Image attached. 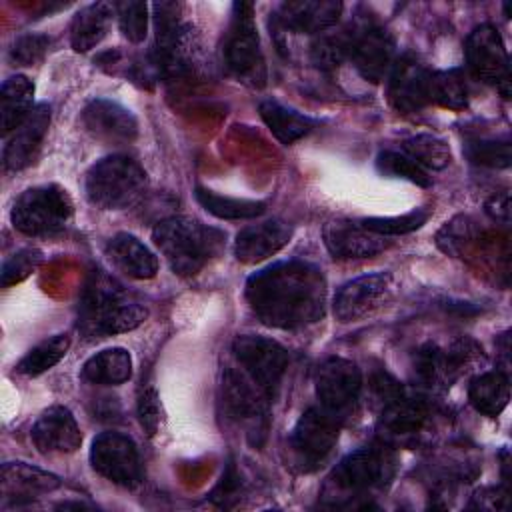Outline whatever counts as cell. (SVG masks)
Returning <instances> with one entry per match:
<instances>
[{
    "label": "cell",
    "instance_id": "9",
    "mask_svg": "<svg viewBox=\"0 0 512 512\" xmlns=\"http://www.w3.org/2000/svg\"><path fill=\"white\" fill-rule=\"evenodd\" d=\"M72 218V200L56 184L24 190L10 212L12 226L26 236H50L66 228Z\"/></svg>",
    "mask_w": 512,
    "mask_h": 512
},
{
    "label": "cell",
    "instance_id": "41",
    "mask_svg": "<svg viewBox=\"0 0 512 512\" xmlns=\"http://www.w3.org/2000/svg\"><path fill=\"white\" fill-rule=\"evenodd\" d=\"M468 160L478 166L488 168H508L510 166V142L492 138H474L466 142L464 148Z\"/></svg>",
    "mask_w": 512,
    "mask_h": 512
},
{
    "label": "cell",
    "instance_id": "43",
    "mask_svg": "<svg viewBox=\"0 0 512 512\" xmlns=\"http://www.w3.org/2000/svg\"><path fill=\"white\" fill-rule=\"evenodd\" d=\"M40 262H42V252L36 248H22V250L14 252L2 264V270H0L2 286L6 288L16 282H22L40 266Z\"/></svg>",
    "mask_w": 512,
    "mask_h": 512
},
{
    "label": "cell",
    "instance_id": "3",
    "mask_svg": "<svg viewBox=\"0 0 512 512\" xmlns=\"http://www.w3.org/2000/svg\"><path fill=\"white\" fill-rule=\"evenodd\" d=\"M152 238L174 274L194 276L222 250L226 234L190 216H170L156 224Z\"/></svg>",
    "mask_w": 512,
    "mask_h": 512
},
{
    "label": "cell",
    "instance_id": "28",
    "mask_svg": "<svg viewBox=\"0 0 512 512\" xmlns=\"http://www.w3.org/2000/svg\"><path fill=\"white\" fill-rule=\"evenodd\" d=\"M106 256L122 274L134 280H148L158 272L156 254L128 232H120L108 240Z\"/></svg>",
    "mask_w": 512,
    "mask_h": 512
},
{
    "label": "cell",
    "instance_id": "35",
    "mask_svg": "<svg viewBox=\"0 0 512 512\" xmlns=\"http://www.w3.org/2000/svg\"><path fill=\"white\" fill-rule=\"evenodd\" d=\"M68 348H70L68 334L50 336L26 352V356L16 364V372L24 376H38L50 370L52 366H56L66 356Z\"/></svg>",
    "mask_w": 512,
    "mask_h": 512
},
{
    "label": "cell",
    "instance_id": "44",
    "mask_svg": "<svg viewBox=\"0 0 512 512\" xmlns=\"http://www.w3.org/2000/svg\"><path fill=\"white\" fill-rule=\"evenodd\" d=\"M50 46V38L44 34H24L10 48V60L18 66H32L40 62Z\"/></svg>",
    "mask_w": 512,
    "mask_h": 512
},
{
    "label": "cell",
    "instance_id": "18",
    "mask_svg": "<svg viewBox=\"0 0 512 512\" xmlns=\"http://www.w3.org/2000/svg\"><path fill=\"white\" fill-rule=\"evenodd\" d=\"M92 468L114 484L132 488L142 480V464L132 438L120 432H102L92 440Z\"/></svg>",
    "mask_w": 512,
    "mask_h": 512
},
{
    "label": "cell",
    "instance_id": "16",
    "mask_svg": "<svg viewBox=\"0 0 512 512\" xmlns=\"http://www.w3.org/2000/svg\"><path fill=\"white\" fill-rule=\"evenodd\" d=\"M466 62L472 74L510 98V62L502 36L492 24L476 26L466 38Z\"/></svg>",
    "mask_w": 512,
    "mask_h": 512
},
{
    "label": "cell",
    "instance_id": "45",
    "mask_svg": "<svg viewBox=\"0 0 512 512\" xmlns=\"http://www.w3.org/2000/svg\"><path fill=\"white\" fill-rule=\"evenodd\" d=\"M138 416L148 436H154L160 426V402L154 388H146L138 398Z\"/></svg>",
    "mask_w": 512,
    "mask_h": 512
},
{
    "label": "cell",
    "instance_id": "12",
    "mask_svg": "<svg viewBox=\"0 0 512 512\" xmlns=\"http://www.w3.org/2000/svg\"><path fill=\"white\" fill-rule=\"evenodd\" d=\"M340 424L320 406L304 410L290 436L292 456L302 472H314L330 458L340 436Z\"/></svg>",
    "mask_w": 512,
    "mask_h": 512
},
{
    "label": "cell",
    "instance_id": "47",
    "mask_svg": "<svg viewBox=\"0 0 512 512\" xmlns=\"http://www.w3.org/2000/svg\"><path fill=\"white\" fill-rule=\"evenodd\" d=\"M498 498H506V492L502 490H496V488H488V490H482L474 496V502L472 506L476 508H486V510H494V508H500L498 506Z\"/></svg>",
    "mask_w": 512,
    "mask_h": 512
},
{
    "label": "cell",
    "instance_id": "42",
    "mask_svg": "<svg viewBox=\"0 0 512 512\" xmlns=\"http://www.w3.org/2000/svg\"><path fill=\"white\" fill-rule=\"evenodd\" d=\"M116 8V16L120 22V30L122 34L138 44L146 38L148 32V6L146 2H138V0H124L114 4Z\"/></svg>",
    "mask_w": 512,
    "mask_h": 512
},
{
    "label": "cell",
    "instance_id": "22",
    "mask_svg": "<svg viewBox=\"0 0 512 512\" xmlns=\"http://www.w3.org/2000/svg\"><path fill=\"white\" fill-rule=\"evenodd\" d=\"M32 442L42 454H70L82 444V432L66 406L46 408L32 426Z\"/></svg>",
    "mask_w": 512,
    "mask_h": 512
},
{
    "label": "cell",
    "instance_id": "4",
    "mask_svg": "<svg viewBox=\"0 0 512 512\" xmlns=\"http://www.w3.org/2000/svg\"><path fill=\"white\" fill-rule=\"evenodd\" d=\"M376 404L380 408V434L384 444H414L428 430L434 410L426 396L380 372L372 380Z\"/></svg>",
    "mask_w": 512,
    "mask_h": 512
},
{
    "label": "cell",
    "instance_id": "40",
    "mask_svg": "<svg viewBox=\"0 0 512 512\" xmlns=\"http://www.w3.org/2000/svg\"><path fill=\"white\" fill-rule=\"evenodd\" d=\"M376 166L382 174L386 176H394V178H404L410 180L412 184L418 186H430L432 180L428 176V172L418 166L410 156H406L404 152H396V150H384L378 154L376 158Z\"/></svg>",
    "mask_w": 512,
    "mask_h": 512
},
{
    "label": "cell",
    "instance_id": "20",
    "mask_svg": "<svg viewBox=\"0 0 512 512\" xmlns=\"http://www.w3.org/2000/svg\"><path fill=\"white\" fill-rule=\"evenodd\" d=\"M350 58L364 80L378 84L394 64L392 34L378 24H366L354 30Z\"/></svg>",
    "mask_w": 512,
    "mask_h": 512
},
{
    "label": "cell",
    "instance_id": "15",
    "mask_svg": "<svg viewBox=\"0 0 512 512\" xmlns=\"http://www.w3.org/2000/svg\"><path fill=\"white\" fill-rule=\"evenodd\" d=\"M478 348L470 340H458L450 346H438L434 342L424 344L414 358V376L420 386L430 390H446L456 378H460L466 366L474 360Z\"/></svg>",
    "mask_w": 512,
    "mask_h": 512
},
{
    "label": "cell",
    "instance_id": "23",
    "mask_svg": "<svg viewBox=\"0 0 512 512\" xmlns=\"http://www.w3.org/2000/svg\"><path fill=\"white\" fill-rule=\"evenodd\" d=\"M324 244L334 258H370L388 248V238L366 230L360 222L330 220L322 230Z\"/></svg>",
    "mask_w": 512,
    "mask_h": 512
},
{
    "label": "cell",
    "instance_id": "25",
    "mask_svg": "<svg viewBox=\"0 0 512 512\" xmlns=\"http://www.w3.org/2000/svg\"><path fill=\"white\" fill-rule=\"evenodd\" d=\"M48 126H50V106L46 104L34 106L32 112L26 116V120L10 134L4 146V154H2L4 168L6 170L26 168L34 160L48 132Z\"/></svg>",
    "mask_w": 512,
    "mask_h": 512
},
{
    "label": "cell",
    "instance_id": "30",
    "mask_svg": "<svg viewBox=\"0 0 512 512\" xmlns=\"http://www.w3.org/2000/svg\"><path fill=\"white\" fill-rule=\"evenodd\" d=\"M34 84L22 76H10L0 90V116H2V134L10 136L32 112Z\"/></svg>",
    "mask_w": 512,
    "mask_h": 512
},
{
    "label": "cell",
    "instance_id": "34",
    "mask_svg": "<svg viewBox=\"0 0 512 512\" xmlns=\"http://www.w3.org/2000/svg\"><path fill=\"white\" fill-rule=\"evenodd\" d=\"M196 200L206 212L224 220H246V218L260 216L266 210V204L260 200L230 198V196H222L212 190H206L202 186L196 188Z\"/></svg>",
    "mask_w": 512,
    "mask_h": 512
},
{
    "label": "cell",
    "instance_id": "33",
    "mask_svg": "<svg viewBox=\"0 0 512 512\" xmlns=\"http://www.w3.org/2000/svg\"><path fill=\"white\" fill-rule=\"evenodd\" d=\"M82 376L92 384L116 386L132 376V358L124 348H106L90 356L82 368Z\"/></svg>",
    "mask_w": 512,
    "mask_h": 512
},
{
    "label": "cell",
    "instance_id": "37",
    "mask_svg": "<svg viewBox=\"0 0 512 512\" xmlns=\"http://www.w3.org/2000/svg\"><path fill=\"white\" fill-rule=\"evenodd\" d=\"M402 152L424 170H442L452 160L448 144L434 134H416L406 138L402 142Z\"/></svg>",
    "mask_w": 512,
    "mask_h": 512
},
{
    "label": "cell",
    "instance_id": "13",
    "mask_svg": "<svg viewBox=\"0 0 512 512\" xmlns=\"http://www.w3.org/2000/svg\"><path fill=\"white\" fill-rule=\"evenodd\" d=\"M232 352L248 378L272 400L288 368V352L272 338L242 334L234 340Z\"/></svg>",
    "mask_w": 512,
    "mask_h": 512
},
{
    "label": "cell",
    "instance_id": "19",
    "mask_svg": "<svg viewBox=\"0 0 512 512\" xmlns=\"http://www.w3.org/2000/svg\"><path fill=\"white\" fill-rule=\"evenodd\" d=\"M430 70L412 54L394 60L388 72V100L404 114L422 110L430 102Z\"/></svg>",
    "mask_w": 512,
    "mask_h": 512
},
{
    "label": "cell",
    "instance_id": "5",
    "mask_svg": "<svg viewBox=\"0 0 512 512\" xmlns=\"http://www.w3.org/2000/svg\"><path fill=\"white\" fill-rule=\"evenodd\" d=\"M396 470V458L388 444L362 446L350 452L330 474L324 486V498L338 502H350L352 498L366 496L384 488Z\"/></svg>",
    "mask_w": 512,
    "mask_h": 512
},
{
    "label": "cell",
    "instance_id": "2",
    "mask_svg": "<svg viewBox=\"0 0 512 512\" xmlns=\"http://www.w3.org/2000/svg\"><path fill=\"white\" fill-rule=\"evenodd\" d=\"M148 316L146 306L130 300L124 288L102 270H94L80 298V328L90 338H104L138 328Z\"/></svg>",
    "mask_w": 512,
    "mask_h": 512
},
{
    "label": "cell",
    "instance_id": "17",
    "mask_svg": "<svg viewBox=\"0 0 512 512\" xmlns=\"http://www.w3.org/2000/svg\"><path fill=\"white\" fill-rule=\"evenodd\" d=\"M396 284L390 272H374L346 282L334 296V316L340 322H358L386 306Z\"/></svg>",
    "mask_w": 512,
    "mask_h": 512
},
{
    "label": "cell",
    "instance_id": "36",
    "mask_svg": "<svg viewBox=\"0 0 512 512\" xmlns=\"http://www.w3.org/2000/svg\"><path fill=\"white\" fill-rule=\"evenodd\" d=\"M430 102L450 110H464L468 106V84L460 68L440 70L430 74Z\"/></svg>",
    "mask_w": 512,
    "mask_h": 512
},
{
    "label": "cell",
    "instance_id": "29",
    "mask_svg": "<svg viewBox=\"0 0 512 512\" xmlns=\"http://www.w3.org/2000/svg\"><path fill=\"white\" fill-rule=\"evenodd\" d=\"M116 12L114 4L92 2L76 12L70 24V44L76 52H88L102 42L108 32L112 14Z\"/></svg>",
    "mask_w": 512,
    "mask_h": 512
},
{
    "label": "cell",
    "instance_id": "21",
    "mask_svg": "<svg viewBox=\"0 0 512 512\" xmlns=\"http://www.w3.org/2000/svg\"><path fill=\"white\" fill-rule=\"evenodd\" d=\"M82 124L92 138L112 146L130 144L138 136L136 116L108 98L88 102L82 110Z\"/></svg>",
    "mask_w": 512,
    "mask_h": 512
},
{
    "label": "cell",
    "instance_id": "7",
    "mask_svg": "<svg viewBox=\"0 0 512 512\" xmlns=\"http://www.w3.org/2000/svg\"><path fill=\"white\" fill-rule=\"evenodd\" d=\"M146 184V172L136 160L124 154H112L86 172L84 190L94 206L102 210H122L142 198Z\"/></svg>",
    "mask_w": 512,
    "mask_h": 512
},
{
    "label": "cell",
    "instance_id": "31",
    "mask_svg": "<svg viewBox=\"0 0 512 512\" xmlns=\"http://www.w3.org/2000/svg\"><path fill=\"white\" fill-rule=\"evenodd\" d=\"M260 116L274 138L286 146L300 140L316 126V120L280 104L278 100H264L260 104Z\"/></svg>",
    "mask_w": 512,
    "mask_h": 512
},
{
    "label": "cell",
    "instance_id": "1",
    "mask_svg": "<svg viewBox=\"0 0 512 512\" xmlns=\"http://www.w3.org/2000/svg\"><path fill=\"white\" fill-rule=\"evenodd\" d=\"M246 300L262 324L296 330L324 316L326 280L314 264L276 262L248 278Z\"/></svg>",
    "mask_w": 512,
    "mask_h": 512
},
{
    "label": "cell",
    "instance_id": "32",
    "mask_svg": "<svg viewBox=\"0 0 512 512\" xmlns=\"http://www.w3.org/2000/svg\"><path fill=\"white\" fill-rule=\"evenodd\" d=\"M468 398L478 412L486 416H498L508 406L510 400L508 376L500 370L482 372L474 376L468 386Z\"/></svg>",
    "mask_w": 512,
    "mask_h": 512
},
{
    "label": "cell",
    "instance_id": "11",
    "mask_svg": "<svg viewBox=\"0 0 512 512\" xmlns=\"http://www.w3.org/2000/svg\"><path fill=\"white\" fill-rule=\"evenodd\" d=\"M268 396L244 370L226 368L222 376V402L228 418L244 428L250 444L260 446L268 430Z\"/></svg>",
    "mask_w": 512,
    "mask_h": 512
},
{
    "label": "cell",
    "instance_id": "24",
    "mask_svg": "<svg viewBox=\"0 0 512 512\" xmlns=\"http://www.w3.org/2000/svg\"><path fill=\"white\" fill-rule=\"evenodd\" d=\"M292 236L290 224L272 218L242 228L234 242V254L244 264H256L282 250Z\"/></svg>",
    "mask_w": 512,
    "mask_h": 512
},
{
    "label": "cell",
    "instance_id": "27",
    "mask_svg": "<svg viewBox=\"0 0 512 512\" xmlns=\"http://www.w3.org/2000/svg\"><path fill=\"white\" fill-rule=\"evenodd\" d=\"M60 486V478L28 466L24 462H6L0 472V492L4 502L22 504L38 498L40 494L52 492Z\"/></svg>",
    "mask_w": 512,
    "mask_h": 512
},
{
    "label": "cell",
    "instance_id": "14",
    "mask_svg": "<svg viewBox=\"0 0 512 512\" xmlns=\"http://www.w3.org/2000/svg\"><path fill=\"white\" fill-rule=\"evenodd\" d=\"M314 384L320 408H324L328 414L342 422L354 412L358 404L362 374L354 362L330 356L318 364Z\"/></svg>",
    "mask_w": 512,
    "mask_h": 512
},
{
    "label": "cell",
    "instance_id": "10",
    "mask_svg": "<svg viewBox=\"0 0 512 512\" xmlns=\"http://www.w3.org/2000/svg\"><path fill=\"white\" fill-rule=\"evenodd\" d=\"M224 58L228 70L244 84L262 88L266 84V64L260 50V38L254 22V6L236 2L224 40Z\"/></svg>",
    "mask_w": 512,
    "mask_h": 512
},
{
    "label": "cell",
    "instance_id": "26",
    "mask_svg": "<svg viewBox=\"0 0 512 512\" xmlns=\"http://www.w3.org/2000/svg\"><path fill=\"white\" fill-rule=\"evenodd\" d=\"M342 8V2L336 0H290L280 6L276 16L286 30L320 34L338 22Z\"/></svg>",
    "mask_w": 512,
    "mask_h": 512
},
{
    "label": "cell",
    "instance_id": "38",
    "mask_svg": "<svg viewBox=\"0 0 512 512\" xmlns=\"http://www.w3.org/2000/svg\"><path fill=\"white\" fill-rule=\"evenodd\" d=\"M352 36H354V30L352 32L344 30L340 34H330V36L318 38L310 50L312 62L322 70L338 68L346 58H350Z\"/></svg>",
    "mask_w": 512,
    "mask_h": 512
},
{
    "label": "cell",
    "instance_id": "46",
    "mask_svg": "<svg viewBox=\"0 0 512 512\" xmlns=\"http://www.w3.org/2000/svg\"><path fill=\"white\" fill-rule=\"evenodd\" d=\"M486 214L498 224H508L510 222V196H508V192L492 196L486 202Z\"/></svg>",
    "mask_w": 512,
    "mask_h": 512
},
{
    "label": "cell",
    "instance_id": "8",
    "mask_svg": "<svg viewBox=\"0 0 512 512\" xmlns=\"http://www.w3.org/2000/svg\"><path fill=\"white\" fill-rule=\"evenodd\" d=\"M180 10L178 2L154 4L156 46L150 64L164 78L188 74L198 56V38L192 26L180 18Z\"/></svg>",
    "mask_w": 512,
    "mask_h": 512
},
{
    "label": "cell",
    "instance_id": "6",
    "mask_svg": "<svg viewBox=\"0 0 512 512\" xmlns=\"http://www.w3.org/2000/svg\"><path fill=\"white\" fill-rule=\"evenodd\" d=\"M436 244L444 254L462 258L478 270L484 268L502 274L504 278L508 276V236L484 228L470 216H456L446 222L436 234Z\"/></svg>",
    "mask_w": 512,
    "mask_h": 512
},
{
    "label": "cell",
    "instance_id": "39",
    "mask_svg": "<svg viewBox=\"0 0 512 512\" xmlns=\"http://www.w3.org/2000/svg\"><path fill=\"white\" fill-rule=\"evenodd\" d=\"M430 218V210L428 208H416L408 214L402 216H372V218H364L360 220V224L370 230L376 232L380 236H398V234H408L418 230L420 226L426 224V220Z\"/></svg>",
    "mask_w": 512,
    "mask_h": 512
}]
</instances>
